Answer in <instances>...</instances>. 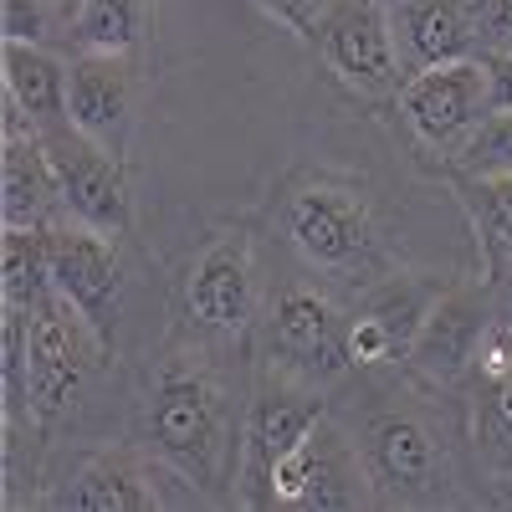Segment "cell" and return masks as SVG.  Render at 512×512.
Wrapping results in <instances>:
<instances>
[{
    "label": "cell",
    "mask_w": 512,
    "mask_h": 512,
    "mask_svg": "<svg viewBox=\"0 0 512 512\" xmlns=\"http://www.w3.org/2000/svg\"><path fill=\"white\" fill-rule=\"evenodd\" d=\"M226 364L231 354L175 328L134 384V441L149 446L180 477V487L210 507L236 502L251 400L231 390Z\"/></svg>",
    "instance_id": "obj_1"
},
{
    "label": "cell",
    "mask_w": 512,
    "mask_h": 512,
    "mask_svg": "<svg viewBox=\"0 0 512 512\" xmlns=\"http://www.w3.org/2000/svg\"><path fill=\"white\" fill-rule=\"evenodd\" d=\"M446 390L390 384L379 369H364V405L354 441L369 472L374 507H451L461 502V436L456 420L436 405Z\"/></svg>",
    "instance_id": "obj_2"
},
{
    "label": "cell",
    "mask_w": 512,
    "mask_h": 512,
    "mask_svg": "<svg viewBox=\"0 0 512 512\" xmlns=\"http://www.w3.org/2000/svg\"><path fill=\"white\" fill-rule=\"evenodd\" d=\"M277 231L318 282L333 292H359L395 267L379 200L344 169H297L277 195Z\"/></svg>",
    "instance_id": "obj_3"
},
{
    "label": "cell",
    "mask_w": 512,
    "mask_h": 512,
    "mask_svg": "<svg viewBox=\"0 0 512 512\" xmlns=\"http://www.w3.org/2000/svg\"><path fill=\"white\" fill-rule=\"evenodd\" d=\"M267 313L262 246L246 221L210 231L175 282V328L221 354L256 349V328Z\"/></svg>",
    "instance_id": "obj_4"
},
{
    "label": "cell",
    "mask_w": 512,
    "mask_h": 512,
    "mask_svg": "<svg viewBox=\"0 0 512 512\" xmlns=\"http://www.w3.org/2000/svg\"><path fill=\"white\" fill-rule=\"evenodd\" d=\"M113 354L118 349H108L98 328L57 292L26 313V395L41 436L67 431L82 415V405L113 374Z\"/></svg>",
    "instance_id": "obj_5"
},
{
    "label": "cell",
    "mask_w": 512,
    "mask_h": 512,
    "mask_svg": "<svg viewBox=\"0 0 512 512\" xmlns=\"http://www.w3.org/2000/svg\"><path fill=\"white\" fill-rule=\"evenodd\" d=\"M272 374H287L308 390H338L354 369L349 354V303L328 282H287L267 297L256 328V359Z\"/></svg>",
    "instance_id": "obj_6"
},
{
    "label": "cell",
    "mask_w": 512,
    "mask_h": 512,
    "mask_svg": "<svg viewBox=\"0 0 512 512\" xmlns=\"http://www.w3.org/2000/svg\"><path fill=\"white\" fill-rule=\"evenodd\" d=\"M164 482H180L169 466L139 446V441H103L82 446L62 456V466L47 472L36 507L52 512H154L169 507L175 497L164 492Z\"/></svg>",
    "instance_id": "obj_7"
},
{
    "label": "cell",
    "mask_w": 512,
    "mask_h": 512,
    "mask_svg": "<svg viewBox=\"0 0 512 512\" xmlns=\"http://www.w3.org/2000/svg\"><path fill=\"white\" fill-rule=\"evenodd\" d=\"M308 47L323 57V67L349 93H359L369 103L400 98L405 77H410L400 62V47H395L390 0H318Z\"/></svg>",
    "instance_id": "obj_8"
},
{
    "label": "cell",
    "mask_w": 512,
    "mask_h": 512,
    "mask_svg": "<svg viewBox=\"0 0 512 512\" xmlns=\"http://www.w3.org/2000/svg\"><path fill=\"white\" fill-rule=\"evenodd\" d=\"M328 415V395L308 390L287 374H272L251 364V400H246V441H241V482L236 502L246 507H272V472L277 461L303 441L313 425Z\"/></svg>",
    "instance_id": "obj_9"
},
{
    "label": "cell",
    "mask_w": 512,
    "mask_h": 512,
    "mask_svg": "<svg viewBox=\"0 0 512 512\" xmlns=\"http://www.w3.org/2000/svg\"><path fill=\"white\" fill-rule=\"evenodd\" d=\"M369 472L359 441L333 410L297 441L272 472V507L282 512H344L369 507Z\"/></svg>",
    "instance_id": "obj_10"
},
{
    "label": "cell",
    "mask_w": 512,
    "mask_h": 512,
    "mask_svg": "<svg viewBox=\"0 0 512 512\" xmlns=\"http://www.w3.org/2000/svg\"><path fill=\"white\" fill-rule=\"evenodd\" d=\"M400 123L420 154L441 159V169L451 164V154L477 134V123L492 113L487 98V72L482 57H466V62H441V67H425L410 72L405 88H400Z\"/></svg>",
    "instance_id": "obj_11"
},
{
    "label": "cell",
    "mask_w": 512,
    "mask_h": 512,
    "mask_svg": "<svg viewBox=\"0 0 512 512\" xmlns=\"http://www.w3.org/2000/svg\"><path fill=\"white\" fill-rule=\"evenodd\" d=\"M451 282L436 272H384L369 287L349 297V354L354 369H400L410 359V344L425 323V313L436 308V297Z\"/></svg>",
    "instance_id": "obj_12"
},
{
    "label": "cell",
    "mask_w": 512,
    "mask_h": 512,
    "mask_svg": "<svg viewBox=\"0 0 512 512\" xmlns=\"http://www.w3.org/2000/svg\"><path fill=\"white\" fill-rule=\"evenodd\" d=\"M497 323V292L492 282H451L436 308L425 313L415 344H410V359L405 369L420 379V384H436V390H461L466 374H472L487 333Z\"/></svg>",
    "instance_id": "obj_13"
},
{
    "label": "cell",
    "mask_w": 512,
    "mask_h": 512,
    "mask_svg": "<svg viewBox=\"0 0 512 512\" xmlns=\"http://www.w3.org/2000/svg\"><path fill=\"white\" fill-rule=\"evenodd\" d=\"M52 282L57 297L98 328L108 349H118V333L128 318V272L118 256V236H103L82 221L52 226Z\"/></svg>",
    "instance_id": "obj_14"
},
{
    "label": "cell",
    "mask_w": 512,
    "mask_h": 512,
    "mask_svg": "<svg viewBox=\"0 0 512 512\" xmlns=\"http://www.w3.org/2000/svg\"><path fill=\"white\" fill-rule=\"evenodd\" d=\"M47 154L57 169V185L67 200V216L93 226L103 236H128L134 231V185H128V159L88 139L82 128H57L47 134Z\"/></svg>",
    "instance_id": "obj_15"
},
{
    "label": "cell",
    "mask_w": 512,
    "mask_h": 512,
    "mask_svg": "<svg viewBox=\"0 0 512 512\" xmlns=\"http://www.w3.org/2000/svg\"><path fill=\"white\" fill-rule=\"evenodd\" d=\"M466 446L477 472L512 497V323H492L466 374Z\"/></svg>",
    "instance_id": "obj_16"
},
{
    "label": "cell",
    "mask_w": 512,
    "mask_h": 512,
    "mask_svg": "<svg viewBox=\"0 0 512 512\" xmlns=\"http://www.w3.org/2000/svg\"><path fill=\"white\" fill-rule=\"evenodd\" d=\"M139 98H144V57H98V52H77L72 57V128H82L88 139L128 159L134 144V123H139Z\"/></svg>",
    "instance_id": "obj_17"
},
{
    "label": "cell",
    "mask_w": 512,
    "mask_h": 512,
    "mask_svg": "<svg viewBox=\"0 0 512 512\" xmlns=\"http://www.w3.org/2000/svg\"><path fill=\"white\" fill-rule=\"evenodd\" d=\"M390 26L405 72L482 52V0H390Z\"/></svg>",
    "instance_id": "obj_18"
},
{
    "label": "cell",
    "mask_w": 512,
    "mask_h": 512,
    "mask_svg": "<svg viewBox=\"0 0 512 512\" xmlns=\"http://www.w3.org/2000/svg\"><path fill=\"white\" fill-rule=\"evenodd\" d=\"M0 221L6 226H36V231H52V226L72 221L41 134L0 139Z\"/></svg>",
    "instance_id": "obj_19"
},
{
    "label": "cell",
    "mask_w": 512,
    "mask_h": 512,
    "mask_svg": "<svg viewBox=\"0 0 512 512\" xmlns=\"http://www.w3.org/2000/svg\"><path fill=\"white\" fill-rule=\"evenodd\" d=\"M0 67H6V98L41 128V139L72 123V108H67L72 57L67 52L36 47V41H6Z\"/></svg>",
    "instance_id": "obj_20"
},
{
    "label": "cell",
    "mask_w": 512,
    "mask_h": 512,
    "mask_svg": "<svg viewBox=\"0 0 512 512\" xmlns=\"http://www.w3.org/2000/svg\"><path fill=\"white\" fill-rule=\"evenodd\" d=\"M154 36V0H82L72 11L67 57H144Z\"/></svg>",
    "instance_id": "obj_21"
},
{
    "label": "cell",
    "mask_w": 512,
    "mask_h": 512,
    "mask_svg": "<svg viewBox=\"0 0 512 512\" xmlns=\"http://www.w3.org/2000/svg\"><path fill=\"white\" fill-rule=\"evenodd\" d=\"M466 226L482 251V277L497 282L512 267V175H461L451 180Z\"/></svg>",
    "instance_id": "obj_22"
},
{
    "label": "cell",
    "mask_w": 512,
    "mask_h": 512,
    "mask_svg": "<svg viewBox=\"0 0 512 512\" xmlns=\"http://www.w3.org/2000/svg\"><path fill=\"white\" fill-rule=\"evenodd\" d=\"M0 303L11 308H36L41 297H52V231H36V226H6L0 236Z\"/></svg>",
    "instance_id": "obj_23"
},
{
    "label": "cell",
    "mask_w": 512,
    "mask_h": 512,
    "mask_svg": "<svg viewBox=\"0 0 512 512\" xmlns=\"http://www.w3.org/2000/svg\"><path fill=\"white\" fill-rule=\"evenodd\" d=\"M446 175H512V108H497L477 123V134L451 154Z\"/></svg>",
    "instance_id": "obj_24"
},
{
    "label": "cell",
    "mask_w": 512,
    "mask_h": 512,
    "mask_svg": "<svg viewBox=\"0 0 512 512\" xmlns=\"http://www.w3.org/2000/svg\"><path fill=\"white\" fill-rule=\"evenodd\" d=\"M72 16L57 0H0V36L6 41H36V47L67 52Z\"/></svg>",
    "instance_id": "obj_25"
},
{
    "label": "cell",
    "mask_w": 512,
    "mask_h": 512,
    "mask_svg": "<svg viewBox=\"0 0 512 512\" xmlns=\"http://www.w3.org/2000/svg\"><path fill=\"white\" fill-rule=\"evenodd\" d=\"M256 11H262L267 21H277L282 31H292V36H313V11H318V0H251Z\"/></svg>",
    "instance_id": "obj_26"
},
{
    "label": "cell",
    "mask_w": 512,
    "mask_h": 512,
    "mask_svg": "<svg viewBox=\"0 0 512 512\" xmlns=\"http://www.w3.org/2000/svg\"><path fill=\"white\" fill-rule=\"evenodd\" d=\"M482 52L512 57V0H482Z\"/></svg>",
    "instance_id": "obj_27"
},
{
    "label": "cell",
    "mask_w": 512,
    "mask_h": 512,
    "mask_svg": "<svg viewBox=\"0 0 512 512\" xmlns=\"http://www.w3.org/2000/svg\"><path fill=\"white\" fill-rule=\"evenodd\" d=\"M477 57H482V72H487L492 113H497V108H512V57H507V52H477Z\"/></svg>",
    "instance_id": "obj_28"
},
{
    "label": "cell",
    "mask_w": 512,
    "mask_h": 512,
    "mask_svg": "<svg viewBox=\"0 0 512 512\" xmlns=\"http://www.w3.org/2000/svg\"><path fill=\"white\" fill-rule=\"evenodd\" d=\"M492 292H497V318H502V323H512V267L492 282Z\"/></svg>",
    "instance_id": "obj_29"
},
{
    "label": "cell",
    "mask_w": 512,
    "mask_h": 512,
    "mask_svg": "<svg viewBox=\"0 0 512 512\" xmlns=\"http://www.w3.org/2000/svg\"><path fill=\"white\" fill-rule=\"evenodd\" d=\"M57 6H62V11H67V16H72V11H77V6H82V0H57Z\"/></svg>",
    "instance_id": "obj_30"
}]
</instances>
